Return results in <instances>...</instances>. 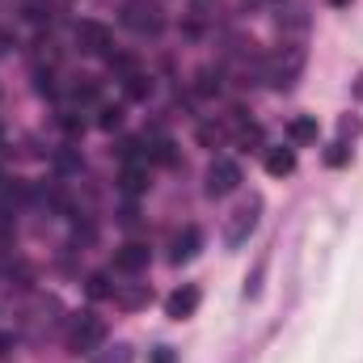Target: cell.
<instances>
[{
  "label": "cell",
  "instance_id": "obj_27",
  "mask_svg": "<svg viewBox=\"0 0 363 363\" xmlns=\"http://www.w3.org/2000/svg\"><path fill=\"white\" fill-rule=\"evenodd\" d=\"M13 47H17V34H13V30H4V26H0V55H9V51H13Z\"/></svg>",
  "mask_w": 363,
  "mask_h": 363
},
{
  "label": "cell",
  "instance_id": "obj_19",
  "mask_svg": "<svg viewBox=\"0 0 363 363\" xmlns=\"http://www.w3.org/2000/svg\"><path fill=\"white\" fill-rule=\"evenodd\" d=\"M224 135H228V131H224L220 123H203V127H199V144H207V148L224 144Z\"/></svg>",
  "mask_w": 363,
  "mask_h": 363
},
{
  "label": "cell",
  "instance_id": "obj_32",
  "mask_svg": "<svg viewBox=\"0 0 363 363\" xmlns=\"http://www.w3.org/2000/svg\"><path fill=\"white\" fill-rule=\"evenodd\" d=\"M0 148H4V131H0Z\"/></svg>",
  "mask_w": 363,
  "mask_h": 363
},
{
  "label": "cell",
  "instance_id": "obj_15",
  "mask_svg": "<svg viewBox=\"0 0 363 363\" xmlns=\"http://www.w3.org/2000/svg\"><path fill=\"white\" fill-rule=\"evenodd\" d=\"M220 89H224V77H220L216 68H203V72L194 77V93H199V97H216Z\"/></svg>",
  "mask_w": 363,
  "mask_h": 363
},
{
  "label": "cell",
  "instance_id": "obj_31",
  "mask_svg": "<svg viewBox=\"0 0 363 363\" xmlns=\"http://www.w3.org/2000/svg\"><path fill=\"white\" fill-rule=\"evenodd\" d=\"M0 190H4V169H0Z\"/></svg>",
  "mask_w": 363,
  "mask_h": 363
},
{
  "label": "cell",
  "instance_id": "obj_4",
  "mask_svg": "<svg viewBox=\"0 0 363 363\" xmlns=\"http://www.w3.org/2000/svg\"><path fill=\"white\" fill-rule=\"evenodd\" d=\"M101 342H106V321L97 313H77L72 330H68V351L72 355H93V351H101Z\"/></svg>",
  "mask_w": 363,
  "mask_h": 363
},
{
  "label": "cell",
  "instance_id": "obj_29",
  "mask_svg": "<svg viewBox=\"0 0 363 363\" xmlns=\"http://www.w3.org/2000/svg\"><path fill=\"white\" fill-rule=\"evenodd\" d=\"M325 4H334V9H351V0H325Z\"/></svg>",
  "mask_w": 363,
  "mask_h": 363
},
{
  "label": "cell",
  "instance_id": "obj_18",
  "mask_svg": "<svg viewBox=\"0 0 363 363\" xmlns=\"http://www.w3.org/2000/svg\"><path fill=\"white\" fill-rule=\"evenodd\" d=\"M0 279H9V287H30V279H34V271L26 267V262H17V267H0Z\"/></svg>",
  "mask_w": 363,
  "mask_h": 363
},
{
  "label": "cell",
  "instance_id": "obj_20",
  "mask_svg": "<svg viewBox=\"0 0 363 363\" xmlns=\"http://www.w3.org/2000/svg\"><path fill=\"white\" fill-rule=\"evenodd\" d=\"M89 296H93V300H110V296H114L110 274H89Z\"/></svg>",
  "mask_w": 363,
  "mask_h": 363
},
{
  "label": "cell",
  "instance_id": "obj_2",
  "mask_svg": "<svg viewBox=\"0 0 363 363\" xmlns=\"http://www.w3.org/2000/svg\"><path fill=\"white\" fill-rule=\"evenodd\" d=\"M123 26L131 34H140V38H157L169 26V17H165V9L157 0H127L123 4Z\"/></svg>",
  "mask_w": 363,
  "mask_h": 363
},
{
  "label": "cell",
  "instance_id": "obj_30",
  "mask_svg": "<svg viewBox=\"0 0 363 363\" xmlns=\"http://www.w3.org/2000/svg\"><path fill=\"white\" fill-rule=\"evenodd\" d=\"M355 97L363 101V72H359V81H355Z\"/></svg>",
  "mask_w": 363,
  "mask_h": 363
},
{
  "label": "cell",
  "instance_id": "obj_28",
  "mask_svg": "<svg viewBox=\"0 0 363 363\" xmlns=\"http://www.w3.org/2000/svg\"><path fill=\"white\" fill-rule=\"evenodd\" d=\"M9 351H13V334H9V330H0V359H4Z\"/></svg>",
  "mask_w": 363,
  "mask_h": 363
},
{
  "label": "cell",
  "instance_id": "obj_24",
  "mask_svg": "<svg viewBox=\"0 0 363 363\" xmlns=\"http://www.w3.org/2000/svg\"><path fill=\"white\" fill-rule=\"evenodd\" d=\"M304 26H308V17H300V9H291V17H279V30H283V34H287V30H291V34H304Z\"/></svg>",
  "mask_w": 363,
  "mask_h": 363
},
{
  "label": "cell",
  "instance_id": "obj_8",
  "mask_svg": "<svg viewBox=\"0 0 363 363\" xmlns=\"http://www.w3.org/2000/svg\"><path fill=\"white\" fill-rule=\"evenodd\" d=\"M114 308H123V313H140V308H148V300H152V287L148 283H114Z\"/></svg>",
  "mask_w": 363,
  "mask_h": 363
},
{
  "label": "cell",
  "instance_id": "obj_21",
  "mask_svg": "<svg viewBox=\"0 0 363 363\" xmlns=\"http://www.w3.org/2000/svg\"><path fill=\"white\" fill-rule=\"evenodd\" d=\"M351 161V148H347V140H338V144H330V152H325V165H334V169H342Z\"/></svg>",
  "mask_w": 363,
  "mask_h": 363
},
{
  "label": "cell",
  "instance_id": "obj_22",
  "mask_svg": "<svg viewBox=\"0 0 363 363\" xmlns=\"http://www.w3.org/2000/svg\"><path fill=\"white\" fill-rule=\"evenodd\" d=\"M21 13H26V21H47V17H51V4H47V0H26Z\"/></svg>",
  "mask_w": 363,
  "mask_h": 363
},
{
  "label": "cell",
  "instance_id": "obj_5",
  "mask_svg": "<svg viewBox=\"0 0 363 363\" xmlns=\"http://www.w3.org/2000/svg\"><path fill=\"white\" fill-rule=\"evenodd\" d=\"M237 186H241V165H237V161L216 157V161L207 165V174H203V190H207L211 199H224V194H233Z\"/></svg>",
  "mask_w": 363,
  "mask_h": 363
},
{
  "label": "cell",
  "instance_id": "obj_13",
  "mask_svg": "<svg viewBox=\"0 0 363 363\" xmlns=\"http://www.w3.org/2000/svg\"><path fill=\"white\" fill-rule=\"evenodd\" d=\"M118 186H123V194H144L148 190V161H127L118 174Z\"/></svg>",
  "mask_w": 363,
  "mask_h": 363
},
{
  "label": "cell",
  "instance_id": "obj_33",
  "mask_svg": "<svg viewBox=\"0 0 363 363\" xmlns=\"http://www.w3.org/2000/svg\"><path fill=\"white\" fill-rule=\"evenodd\" d=\"M0 4H4V0H0Z\"/></svg>",
  "mask_w": 363,
  "mask_h": 363
},
{
  "label": "cell",
  "instance_id": "obj_23",
  "mask_svg": "<svg viewBox=\"0 0 363 363\" xmlns=\"http://www.w3.org/2000/svg\"><path fill=\"white\" fill-rule=\"evenodd\" d=\"M97 127H101V131H114V127H123V110H118V106H101V118H97Z\"/></svg>",
  "mask_w": 363,
  "mask_h": 363
},
{
  "label": "cell",
  "instance_id": "obj_12",
  "mask_svg": "<svg viewBox=\"0 0 363 363\" xmlns=\"http://www.w3.org/2000/svg\"><path fill=\"white\" fill-rule=\"evenodd\" d=\"M267 174L271 178H291L296 174V148L279 144V148H267Z\"/></svg>",
  "mask_w": 363,
  "mask_h": 363
},
{
  "label": "cell",
  "instance_id": "obj_9",
  "mask_svg": "<svg viewBox=\"0 0 363 363\" xmlns=\"http://www.w3.org/2000/svg\"><path fill=\"white\" fill-rule=\"evenodd\" d=\"M148 262H152V250L148 245H118L114 250V271L118 274H140V271H148Z\"/></svg>",
  "mask_w": 363,
  "mask_h": 363
},
{
  "label": "cell",
  "instance_id": "obj_26",
  "mask_svg": "<svg viewBox=\"0 0 363 363\" xmlns=\"http://www.w3.org/2000/svg\"><path fill=\"white\" fill-rule=\"evenodd\" d=\"M55 165H60V169H81V157H77V152H60Z\"/></svg>",
  "mask_w": 363,
  "mask_h": 363
},
{
  "label": "cell",
  "instance_id": "obj_3",
  "mask_svg": "<svg viewBox=\"0 0 363 363\" xmlns=\"http://www.w3.org/2000/svg\"><path fill=\"white\" fill-rule=\"evenodd\" d=\"M258 216H262V199L258 194H250V199H241L233 211H228V220H224V245H245L250 241V233L258 228Z\"/></svg>",
  "mask_w": 363,
  "mask_h": 363
},
{
  "label": "cell",
  "instance_id": "obj_16",
  "mask_svg": "<svg viewBox=\"0 0 363 363\" xmlns=\"http://www.w3.org/2000/svg\"><path fill=\"white\" fill-rule=\"evenodd\" d=\"M123 93H127L131 101H144V97L152 93V81H148L144 72H127V77H123Z\"/></svg>",
  "mask_w": 363,
  "mask_h": 363
},
{
  "label": "cell",
  "instance_id": "obj_25",
  "mask_svg": "<svg viewBox=\"0 0 363 363\" xmlns=\"http://www.w3.org/2000/svg\"><path fill=\"white\" fill-rule=\"evenodd\" d=\"M148 363H178V351H174V347H157V351L148 355Z\"/></svg>",
  "mask_w": 363,
  "mask_h": 363
},
{
  "label": "cell",
  "instance_id": "obj_7",
  "mask_svg": "<svg viewBox=\"0 0 363 363\" xmlns=\"http://www.w3.org/2000/svg\"><path fill=\"white\" fill-rule=\"evenodd\" d=\"M199 300H203V291H199L194 283H182L178 291L165 300V317H169V321H186V317H194V313H199Z\"/></svg>",
  "mask_w": 363,
  "mask_h": 363
},
{
  "label": "cell",
  "instance_id": "obj_17",
  "mask_svg": "<svg viewBox=\"0 0 363 363\" xmlns=\"http://www.w3.org/2000/svg\"><path fill=\"white\" fill-rule=\"evenodd\" d=\"M93 363H135V351L127 342H114V347H101Z\"/></svg>",
  "mask_w": 363,
  "mask_h": 363
},
{
  "label": "cell",
  "instance_id": "obj_14",
  "mask_svg": "<svg viewBox=\"0 0 363 363\" xmlns=\"http://www.w3.org/2000/svg\"><path fill=\"white\" fill-rule=\"evenodd\" d=\"M148 161H157V165H178L174 140H169V135H148Z\"/></svg>",
  "mask_w": 363,
  "mask_h": 363
},
{
  "label": "cell",
  "instance_id": "obj_6",
  "mask_svg": "<svg viewBox=\"0 0 363 363\" xmlns=\"http://www.w3.org/2000/svg\"><path fill=\"white\" fill-rule=\"evenodd\" d=\"M72 38H77V47H81V55H114V34H110V26H101V21H77Z\"/></svg>",
  "mask_w": 363,
  "mask_h": 363
},
{
  "label": "cell",
  "instance_id": "obj_11",
  "mask_svg": "<svg viewBox=\"0 0 363 363\" xmlns=\"http://www.w3.org/2000/svg\"><path fill=\"white\" fill-rule=\"evenodd\" d=\"M199 250H203V233H199V228H194V224H186V228H182L178 237H174V262H194V258H199Z\"/></svg>",
  "mask_w": 363,
  "mask_h": 363
},
{
  "label": "cell",
  "instance_id": "obj_10",
  "mask_svg": "<svg viewBox=\"0 0 363 363\" xmlns=\"http://www.w3.org/2000/svg\"><path fill=\"white\" fill-rule=\"evenodd\" d=\"M317 135H321L317 114H296V118L287 123V144H291V148H308V144H317Z\"/></svg>",
  "mask_w": 363,
  "mask_h": 363
},
{
  "label": "cell",
  "instance_id": "obj_1",
  "mask_svg": "<svg viewBox=\"0 0 363 363\" xmlns=\"http://www.w3.org/2000/svg\"><path fill=\"white\" fill-rule=\"evenodd\" d=\"M304 60H308L304 55V43H283L271 60H267V81H271L274 89H291L304 77Z\"/></svg>",
  "mask_w": 363,
  "mask_h": 363
}]
</instances>
